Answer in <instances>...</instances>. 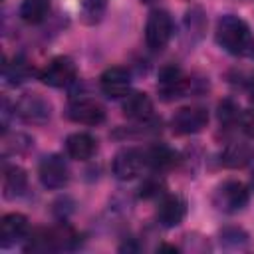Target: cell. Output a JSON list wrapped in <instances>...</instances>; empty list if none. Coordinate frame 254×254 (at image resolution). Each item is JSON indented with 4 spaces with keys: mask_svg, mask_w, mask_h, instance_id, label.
Wrapping results in <instances>:
<instances>
[{
    "mask_svg": "<svg viewBox=\"0 0 254 254\" xmlns=\"http://www.w3.org/2000/svg\"><path fill=\"white\" fill-rule=\"evenodd\" d=\"M216 42L232 56H254V36L250 26L232 14H224L216 22Z\"/></svg>",
    "mask_w": 254,
    "mask_h": 254,
    "instance_id": "obj_1",
    "label": "cell"
},
{
    "mask_svg": "<svg viewBox=\"0 0 254 254\" xmlns=\"http://www.w3.org/2000/svg\"><path fill=\"white\" fill-rule=\"evenodd\" d=\"M250 200V192L244 183L240 181H224L218 185L212 192V204L216 210L224 214H236L240 212Z\"/></svg>",
    "mask_w": 254,
    "mask_h": 254,
    "instance_id": "obj_2",
    "label": "cell"
},
{
    "mask_svg": "<svg viewBox=\"0 0 254 254\" xmlns=\"http://www.w3.org/2000/svg\"><path fill=\"white\" fill-rule=\"evenodd\" d=\"M173 38V20L165 10H153L145 24V42L153 52H161Z\"/></svg>",
    "mask_w": 254,
    "mask_h": 254,
    "instance_id": "obj_3",
    "label": "cell"
},
{
    "mask_svg": "<svg viewBox=\"0 0 254 254\" xmlns=\"http://www.w3.org/2000/svg\"><path fill=\"white\" fill-rule=\"evenodd\" d=\"M14 111L24 123L44 125L52 117V103L40 93H26L16 101Z\"/></svg>",
    "mask_w": 254,
    "mask_h": 254,
    "instance_id": "obj_4",
    "label": "cell"
},
{
    "mask_svg": "<svg viewBox=\"0 0 254 254\" xmlns=\"http://www.w3.org/2000/svg\"><path fill=\"white\" fill-rule=\"evenodd\" d=\"M145 167H149L147 165V155H145V151L135 149V147L121 149L115 155V159H113V175L119 181H133V179H137L143 173Z\"/></svg>",
    "mask_w": 254,
    "mask_h": 254,
    "instance_id": "obj_5",
    "label": "cell"
},
{
    "mask_svg": "<svg viewBox=\"0 0 254 254\" xmlns=\"http://www.w3.org/2000/svg\"><path fill=\"white\" fill-rule=\"evenodd\" d=\"M75 64L65 56H58L44 65V69L40 71V79L50 87H65L75 79Z\"/></svg>",
    "mask_w": 254,
    "mask_h": 254,
    "instance_id": "obj_6",
    "label": "cell"
},
{
    "mask_svg": "<svg viewBox=\"0 0 254 254\" xmlns=\"http://www.w3.org/2000/svg\"><path fill=\"white\" fill-rule=\"evenodd\" d=\"M67 117L79 125H99L105 121V109L91 97H75L67 105Z\"/></svg>",
    "mask_w": 254,
    "mask_h": 254,
    "instance_id": "obj_7",
    "label": "cell"
},
{
    "mask_svg": "<svg viewBox=\"0 0 254 254\" xmlns=\"http://www.w3.org/2000/svg\"><path fill=\"white\" fill-rule=\"evenodd\" d=\"M38 177L46 189L56 190V189L65 187V183L69 181V169L60 155H48L40 161Z\"/></svg>",
    "mask_w": 254,
    "mask_h": 254,
    "instance_id": "obj_8",
    "label": "cell"
},
{
    "mask_svg": "<svg viewBox=\"0 0 254 254\" xmlns=\"http://www.w3.org/2000/svg\"><path fill=\"white\" fill-rule=\"evenodd\" d=\"M208 123V111L204 107H181L173 119L171 127L177 135H192L206 127Z\"/></svg>",
    "mask_w": 254,
    "mask_h": 254,
    "instance_id": "obj_9",
    "label": "cell"
},
{
    "mask_svg": "<svg viewBox=\"0 0 254 254\" xmlns=\"http://www.w3.org/2000/svg\"><path fill=\"white\" fill-rule=\"evenodd\" d=\"M157 91L165 101L183 97L189 91V79L185 77V73L175 67V65H167L159 71V81H157Z\"/></svg>",
    "mask_w": 254,
    "mask_h": 254,
    "instance_id": "obj_10",
    "label": "cell"
},
{
    "mask_svg": "<svg viewBox=\"0 0 254 254\" xmlns=\"http://www.w3.org/2000/svg\"><path fill=\"white\" fill-rule=\"evenodd\" d=\"M99 87L107 97H113V99L125 97L129 95V89H131V75L127 69L119 65L107 67L99 77Z\"/></svg>",
    "mask_w": 254,
    "mask_h": 254,
    "instance_id": "obj_11",
    "label": "cell"
},
{
    "mask_svg": "<svg viewBox=\"0 0 254 254\" xmlns=\"http://www.w3.org/2000/svg\"><path fill=\"white\" fill-rule=\"evenodd\" d=\"M187 214V202L177 194H167L159 200L157 206V220L165 228H175L183 222Z\"/></svg>",
    "mask_w": 254,
    "mask_h": 254,
    "instance_id": "obj_12",
    "label": "cell"
},
{
    "mask_svg": "<svg viewBox=\"0 0 254 254\" xmlns=\"http://www.w3.org/2000/svg\"><path fill=\"white\" fill-rule=\"evenodd\" d=\"M28 236V218L20 212H10L0 222V244L10 248Z\"/></svg>",
    "mask_w": 254,
    "mask_h": 254,
    "instance_id": "obj_13",
    "label": "cell"
},
{
    "mask_svg": "<svg viewBox=\"0 0 254 254\" xmlns=\"http://www.w3.org/2000/svg\"><path fill=\"white\" fill-rule=\"evenodd\" d=\"M97 149V141L89 135V133H83V131H77V133H71L67 139H65V153L75 159V161H87L93 157Z\"/></svg>",
    "mask_w": 254,
    "mask_h": 254,
    "instance_id": "obj_14",
    "label": "cell"
},
{
    "mask_svg": "<svg viewBox=\"0 0 254 254\" xmlns=\"http://www.w3.org/2000/svg\"><path fill=\"white\" fill-rule=\"evenodd\" d=\"M123 113L129 119L147 121L153 115V101L147 93H141V91L129 93L125 95V101H123Z\"/></svg>",
    "mask_w": 254,
    "mask_h": 254,
    "instance_id": "obj_15",
    "label": "cell"
},
{
    "mask_svg": "<svg viewBox=\"0 0 254 254\" xmlns=\"http://www.w3.org/2000/svg\"><path fill=\"white\" fill-rule=\"evenodd\" d=\"M220 157H222V165H224V167H230V169H242V167H246V165L252 161V157H254V149H252L248 143L238 141V143H230V145H226Z\"/></svg>",
    "mask_w": 254,
    "mask_h": 254,
    "instance_id": "obj_16",
    "label": "cell"
},
{
    "mask_svg": "<svg viewBox=\"0 0 254 254\" xmlns=\"http://www.w3.org/2000/svg\"><path fill=\"white\" fill-rule=\"evenodd\" d=\"M28 189V177L20 167H6L2 177V190L6 198H18Z\"/></svg>",
    "mask_w": 254,
    "mask_h": 254,
    "instance_id": "obj_17",
    "label": "cell"
},
{
    "mask_svg": "<svg viewBox=\"0 0 254 254\" xmlns=\"http://www.w3.org/2000/svg\"><path fill=\"white\" fill-rule=\"evenodd\" d=\"M50 14L48 0H24L20 6V18L26 24H42Z\"/></svg>",
    "mask_w": 254,
    "mask_h": 254,
    "instance_id": "obj_18",
    "label": "cell"
},
{
    "mask_svg": "<svg viewBox=\"0 0 254 254\" xmlns=\"http://www.w3.org/2000/svg\"><path fill=\"white\" fill-rule=\"evenodd\" d=\"M145 155H147V165L155 171H165V169L173 167L177 161L175 151L169 149L167 145H155L149 151H145Z\"/></svg>",
    "mask_w": 254,
    "mask_h": 254,
    "instance_id": "obj_19",
    "label": "cell"
},
{
    "mask_svg": "<svg viewBox=\"0 0 254 254\" xmlns=\"http://www.w3.org/2000/svg\"><path fill=\"white\" fill-rule=\"evenodd\" d=\"M32 75V67L24 58H14L4 65V79L10 85H20Z\"/></svg>",
    "mask_w": 254,
    "mask_h": 254,
    "instance_id": "obj_20",
    "label": "cell"
},
{
    "mask_svg": "<svg viewBox=\"0 0 254 254\" xmlns=\"http://www.w3.org/2000/svg\"><path fill=\"white\" fill-rule=\"evenodd\" d=\"M185 28H187V34L190 40H200L204 28H206V18H204V12L202 8L194 6L187 12L185 16Z\"/></svg>",
    "mask_w": 254,
    "mask_h": 254,
    "instance_id": "obj_21",
    "label": "cell"
},
{
    "mask_svg": "<svg viewBox=\"0 0 254 254\" xmlns=\"http://www.w3.org/2000/svg\"><path fill=\"white\" fill-rule=\"evenodd\" d=\"M248 242V234L242 228L236 226H228L220 232V244L224 248H242Z\"/></svg>",
    "mask_w": 254,
    "mask_h": 254,
    "instance_id": "obj_22",
    "label": "cell"
},
{
    "mask_svg": "<svg viewBox=\"0 0 254 254\" xmlns=\"http://www.w3.org/2000/svg\"><path fill=\"white\" fill-rule=\"evenodd\" d=\"M218 119L222 125H234L236 121H240V109L230 99H226L218 105Z\"/></svg>",
    "mask_w": 254,
    "mask_h": 254,
    "instance_id": "obj_23",
    "label": "cell"
},
{
    "mask_svg": "<svg viewBox=\"0 0 254 254\" xmlns=\"http://www.w3.org/2000/svg\"><path fill=\"white\" fill-rule=\"evenodd\" d=\"M83 16L89 24L99 22L103 10H105V0H83Z\"/></svg>",
    "mask_w": 254,
    "mask_h": 254,
    "instance_id": "obj_24",
    "label": "cell"
},
{
    "mask_svg": "<svg viewBox=\"0 0 254 254\" xmlns=\"http://www.w3.org/2000/svg\"><path fill=\"white\" fill-rule=\"evenodd\" d=\"M240 125H242V131H244L248 137L254 139V107L240 113Z\"/></svg>",
    "mask_w": 254,
    "mask_h": 254,
    "instance_id": "obj_25",
    "label": "cell"
},
{
    "mask_svg": "<svg viewBox=\"0 0 254 254\" xmlns=\"http://www.w3.org/2000/svg\"><path fill=\"white\" fill-rule=\"evenodd\" d=\"M141 196L145 198H151V196H159L161 194V183L155 181V179H147L143 185H141Z\"/></svg>",
    "mask_w": 254,
    "mask_h": 254,
    "instance_id": "obj_26",
    "label": "cell"
},
{
    "mask_svg": "<svg viewBox=\"0 0 254 254\" xmlns=\"http://www.w3.org/2000/svg\"><path fill=\"white\" fill-rule=\"evenodd\" d=\"M248 91H250V97H252V101H254V77H252V81H250V85H248Z\"/></svg>",
    "mask_w": 254,
    "mask_h": 254,
    "instance_id": "obj_27",
    "label": "cell"
},
{
    "mask_svg": "<svg viewBox=\"0 0 254 254\" xmlns=\"http://www.w3.org/2000/svg\"><path fill=\"white\" fill-rule=\"evenodd\" d=\"M157 250H171V252H177V248H175V246H159Z\"/></svg>",
    "mask_w": 254,
    "mask_h": 254,
    "instance_id": "obj_28",
    "label": "cell"
},
{
    "mask_svg": "<svg viewBox=\"0 0 254 254\" xmlns=\"http://www.w3.org/2000/svg\"><path fill=\"white\" fill-rule=\"evenodd\" d=\"M250 183H252V189H254V173H252V179H250Z\"/></svg>",
    "mask_w": 254,
    "mask_h": 254,
    "instance_id": "obj_29",
    "label": "cell"
}]
</instances>
